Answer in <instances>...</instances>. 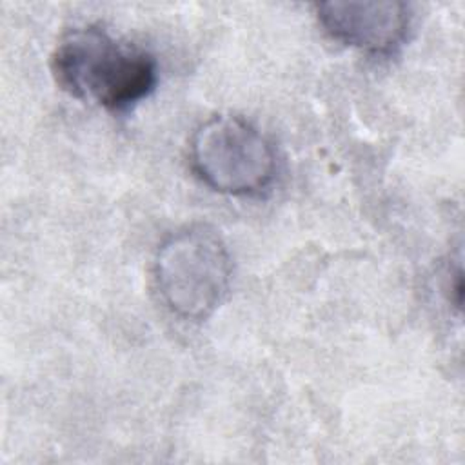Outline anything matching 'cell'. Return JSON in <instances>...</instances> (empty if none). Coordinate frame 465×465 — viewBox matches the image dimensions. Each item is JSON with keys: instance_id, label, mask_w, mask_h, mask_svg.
Wrapping results in <instances>:
<instances>
[{"instance_id": "obj_1", "label": "cell", "mask_w": 465, "mask_h": 465, "mask_svg": "<svg viewBox=\"0 0 465 465\" xmlns=\"http://www.w3.org/2000/svg\"><path fill=\"white\" fill-rule=\"evenodd\" d=\"M51 71L65 93L113 113L147 98L158 80L151 53L116 40L100 25L69 29L53 51Z\"/></svg>"}, {"instance_id": "obj_2", "label": "cell", "mask_w": 465, "mask_h": 465, "mask_svg": "<svg viewBox=\"0 0 465 465\" xmlns=\"http://www.w3.org/2000/svg\"><path fill=\"white\" fill-rule=\"evenodd\" d=\"M232 262L222 236L207 225L169 234L154 258V282L169 311L183 320H205L223 302Z\"/></svg>"}, {"instance_id": "obj_3", "label": "cell", "mask_w": 465, "mask_h": 465, "mask_svg": "<svg viewBox=\"0 0 465 465\" xmlns=\"http://www.w3.org/2000/svg\"><path fill=\"white\" fill-rule=\"evenodd\" d=\"M189 162L213 191L231 196H258L276 176V151L249 120L218 114L193 134Z\"/></svg>"}, {"instance_id": "obj_4", "label": "cell", "mask_w": 465, "mask_h": 465, "mask_svg": "<svg viewBox=\"0 0 465 465\" xmlns=\"http://www.w3.org/2000/svg\"><path fill=\"white\" fill-rule=\"evenodd\" d=\"M314 7L320 25L332 40L371 54L394 53L412 22L405 2H322Z\"/></svg>"}]
</instances>
